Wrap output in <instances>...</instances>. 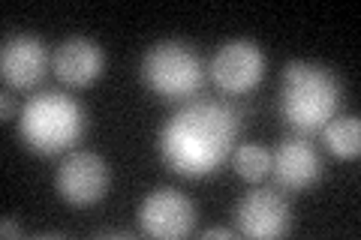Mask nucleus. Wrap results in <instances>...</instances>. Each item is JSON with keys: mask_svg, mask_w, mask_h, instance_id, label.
<instances>
[{"mask_svg": "<svg viewBox=\"0 0 361 240\" xmlns=\"http://www.w3.org/2000/svg\"><path fill=\"white\" fill-rule=\"evenodd\" d=\"M241 114L217 99H190L163 123L157 151L166 168L199 180L214 175L238 147Z\"/></svg>", "mask_w": 361, "mask_h": 240, "instance_id": "f257e3e1", "label": "nucleus"}, {"mask_svg": "<svg viewBox=\"0 0 361 240\" xmlns=\"http://www.w3.org/2000/svg\"><path fill=\"white\" fill-rule=\"evenodd\" d=\"M343 99V87L329 66L292 61L283 66L277 90V111L295 135L322 132Z\"/></svg>", "mask_w": 361, "mask_h": 240, "instance_id": "f03ea898", "label": "nucleus"}, {"mask_svg": "<svg viewBox=\"0 0 361 240\" xmlns=\"http://www.w3.org/2000/svg\"><path fill=\"white\" fill-rule=\"evenodd\" d=\"M87 118L82 102L61 90H45L25 102L18 118V139L37 156H58L82 141Z\"/></svg>", "mask_w": 361, "mask_h": 240, "instance_id": "7ed1b4c3", "label": "nucleus"}, {"mask_svg": "<svg viewBox=\"0 0 361 240\" xmlns=\"http://www.w3.org/2000/svg\"><path fill=\"white\" fill-rule=\"evenodd\" d=\"M142 82L166 102H190L205 84V63L180 39L154 42L142 57Z\"/></svg>", "mask_w": 361, "mask_h": 240, "instance_id": "20e7f679", "label": "nucleus"}, {"mask_svg": "<svg viewBox=\"0 0 361 240\" xmlns=\"http://www.w3.org/2000/svg\"><path fill=\"white\" fill-rule=\"evenodd\" d=\"M111 184L109 163L99 153L73 151L54 171V189L73 208H90L103 201Z\"/></svg>", "mask_w": 361, "mask_h": 240, "instance_id": "39448f33", "label": "nucleus"}, {"mask_svg": "<svg viewBox=\"0 0 361 240\" xmlns=\"http://www.w3.org/2000/svg\"><path fill=\"white\" fill-rule=\"evenodd\" d=\"M208 75H211V82L229 96L250 94L265 75V54L253 39L223 42L211 57Z\"/></svg>", "mask_w": 361, "mask_h": 240, "instance_id": "423d86ee", "label": "nucleus"}, {"mask_svg": "<svg viewBox=\"0 0 361 240\" xmlns=\"http://www.w3.org/2000/svg\"><path fill=\"white\" fill-rule=\"evenodd\" d=\"M235 222H238V234L253 240H277L286 237L292 228V210L283 192L274 187H259L244 192L238 208H235Z\"/></svg>", "mask_w": 361, "mask_h": 240, "instance_id": "0eeeda50", "label": "nucleus"}, {"mask_svg": "<svg viewBox=\"0 0 361 240\" xmlns=\"http://www.w3.org/2000/svg\"><path fill=\"white\" fill-rule=\"evenodd\" d=\"M139 228L142 234L157 240H180L193 234L196 208L184 192H178L172 187L151 189L139 208Z\"/></svg>", "mask_w": 361, "mask_h": 240, "instance_id": "6e6552de", "label": "nucleus"}, {"mask_svg": "<svg viewBox=\"0 0 361 240\" xmlns=\"http://www.w3.org/2000/svg\"><path fill=\"white\" fill-rule=\"evenodd\" d=\"M322 156L307 135H289L271 153V175L286 192H307L322 180Z\"/></svg>", "mask_w": 361, "mask_h": 240, "instance_id": "1a4fd4ad", "label": "nucleus"}, {"mask_svg": "<svg viewBox=\"0 0 361 240\" xmlns=\"http://www.w3.org/2000/svg\"><path fill=\"white\" fill-rule=\"evenodd\" d=\"M49 49L39 37L30 33H18V37L4 39L0 49V75L6 84H13L16 90H30L42 82V75L49 72Z\"/></svg>", "mask_w": 361, "mask_h": 240, "instance_id": "9d476101", "label": "nucleus"}, {"mask_svg": "<svg viewBox=\"0 0 361 240\" xmlns=\"http://www.w3.org/2000/svg\"><path fill=\"white\" fill-rule=\"evenodd\" d=\"M51 70L66 87H90L106 70V51L94 39L73 37L58 45L51 57Z\"/></svg>", "mask_w": 361, "mask_h": 240, "instance_id": "9b49d317", "label": "nucleus"}, {"mask_svg": "<svg viewBox=\"0 0 361 240\" xmlns=\"http://www.w3.org/2000/svg\"><path fill=\"white\" fill-rule=\"evenodd\" d=\"M325 151L337 159H355L361 153V123L355 114H334L322 127Z\"/></svg>", "mask_w": 361, "mask_h": 240, "instance_id": "f8f14e48", "label": "nucleus"}, {"mask_svg": "<svg viewBox=\"0 0 361 240\" xmlns=\"http://www.w3.org/2000/svg\"><path fill=\"white\" fill-rule=\"evenodd\" d=\"M229 159H232L235 175L247 180V184H256V180H262L271 171V151L265 144H238Z\"/></svg>", "mask_w": 361, "mask_h": 240, "instance_id": "ddd939ff", "label": "nucleus"}, {"mask_svg": "<svg viewBox=\"0 0 361 240\" xmlns=\"http://www.w3.org/2000/svg\"><path fill=\"white\" fill-rule=\"evenodd\" d=\"M0 237H21V228L16 225L13 216H4V225H0Z\"/></svg>", "mask_w": 361, "mask_h": 240, "instance_id": "4468645a", "label": "nucleus"}, {"mask_svg": "<svg viewBox=\"0 0 361 240\" xmlns=\"http://www.w3.org/2000/svg\"><path fill=\"white\" fill-rule=\"evenodd\" d=\"M202 237H205V240H232L235 234L229 232V228H208Z\"/></svg>", "mask_w": 361, "mask_h": 240, "instance_id": "2eb2a0df", "label": "nucleus"}, {"mask_svg": "<svg viewBox=\"0 0 361 240\" xmlns=\"http://www.w3.org/2000/svg\"><path fill=\"white\" fill-rule=\"evenodd\" d=\"M0 102H4V123H9V114H13V96L4 94V99H0Z\"/></svg>", "mask_w": 361, "mask_h": 240, "instance_id": "dca6fc26", "label": "nucleus"}]
</instances>
